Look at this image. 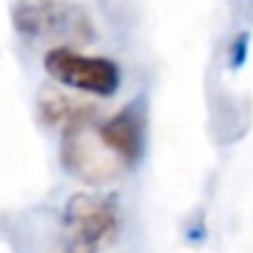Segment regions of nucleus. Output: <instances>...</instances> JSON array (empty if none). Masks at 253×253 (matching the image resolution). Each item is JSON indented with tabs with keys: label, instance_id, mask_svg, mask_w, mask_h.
Wrapping results in <instances>:
<instances>
[{
	"label": "nucleus",
	"instance_id": "nucleus-1",
	"mask_svg": "<svg viewBox=\"0 0 253 253\" xmlns=\"http://www.w3.org/2000/svg\"><path fill=\"white\" fill-rule=\"evenodd\" d=\"M44 68L52 79L93 95H112L120 87V68L106 57L79 55L68 46H55L44 55Z\"/></svg>",
	"mask_w": 253,
	"mask_h": 253
},
{
	"label": "nucleus",
	"instance_id": "nucleus-2",
	"mask_svg": "<svg viewBox=\"0 0 253 253\" xmlns=\"http://www.w3.org/2000/svg\"><path fill=\"white\" fill-rule=\"evenodd\" d=\"M63 226L71 245L82 251H95L117 231V204L101 193H77L68 199Z\"/></svg>",
	"mask_w": 253,
	"mask_h": 253
},
{
	"label": "nucleus",
	"instance_id": "nucleus-3",
	"mask_svg": "<svg viewBox=\"0 0 253 253\" xmlns=\"http://www.w3.org/2000/svg\"><path fill=\"white\" fill-rule=\"evenodd\" d=\"M63 164L74 177L90 182V185H104L115 180L126 164L106 147L98 131H90L87 126L71 128L63 139Z\"/></svg>",
	"mask_w": 253,
	"mask_h": 253
},
{
	"label": "nucleus",
	"instance_id": "nucleus-4",
	"mask_svg": "<svg viewBox=\"0 0 253 253\" xmlns=\"http://www.w3.org/2000/svg\"><path fill=\"white\" fill-rule=\"evenodd\" d=\"M17 28L28 36H41V39H90V22L77 6H68L63 0H25L17 11Z\"/></svg>",
	"mask_w": 253,
	"mask_h": 253
},
{
	"label": "nucleus",
	"instance_id": "nucleus-5",
	"mask_svg": "<svg viewBox=\"0 0 253 253\" xmlns=\"http://www.w3.org/2000/svg\"><path fill=\"white\" fill-rule=\"evenodd\" d=\"M101 139L106 142V147L123 161V164H133L142 155V120H139L136 109L126 106L123 112H117L112 120H106L98 128Z\"/></svg>",
	"mask_w": 253,
	"mask_h": 253
},
{
	"label": "nucleus",
	"instance_id": "nucleus-6",
	"mask_svg": "<svg viewBox=\"0 0 253 253\" xmlns=\"http://www.w3.org/2000/svg\"><path fill=\"white\" fill-rule=\"evenodd\" d=\"M39 109L49 123L63 126L66 131L87 126L90 117H93V106L82 104V101L71 98V95H66V93H57V90H46V93L41 95Z\"/></svg>",
	"mask_w": 253,
	"mask_h": 253
}]
</instances>
